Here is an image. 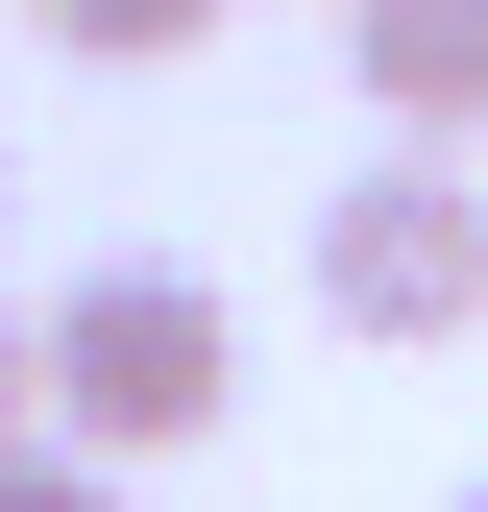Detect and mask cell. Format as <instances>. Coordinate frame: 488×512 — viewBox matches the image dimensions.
I'll use <instances>...</instances> for the list:
<instances>
[{"label": "cell", "mask_w": 488, "mask_h": 512, "mask_svg": "<svg viewBox=\"0 0 488 512\" xmlns=\"http://www.w3.org/2000/svg\"><path fill=\"white\" fill-rule=\"evenodd\" d=\"M318 317L342 342H464L488 317V171L464 147H366L318 196Z\"/></svg>", "instance_id": "2"}, {"label": "cell", "mask_w": 488, "mask_h": 512, "mask_svg": "<svg viewBox=\"0 0 488 512\" xmlns=\"http://www.w3.org/2000/svg\"><path fill=\"white\" fill-rule=\"evenodd\" d=\"M366 98H391V147H488V0H342Z\"/></svg>", "instance_id": "3"}, {"label": "cell", "mask_w": 488, "mask_h": 512, "mask_svg": "<svg viewBox=\"0 0 488 512\" xmlns=\"http://www.w3.org/2000/svg\"><path fill=\"white\" fill-rule=\"evenodd\" d=\"M244 415V317L220 269H74L49 293V439H98V464H171V439Z\"/></svg>", "instance_id": "1"}, {"label": "cell", "mask_w": 488, "mask_h": 512, "mask_svg": "<svg viewBox=\"0 0 488 512\" xmlns=\"http://www.w3.org/2000/svg\"><path fill=\"white\" fill-rule=\"evenodd\" d=\"M0 439H49V317H0Z\"/></svg>", "instance_id": "6"}, {"label": "cell", "mask_w": 488, "mask_h": 512, "mask_svg": "<svg viewBox=\"0 0 488 512\" xmlns=\"http://www.w3.org/2000/svg\"><path fill=\"white\" fill-rule=\"evenodd\" d=\"M25 25H49V49H74V74H171V49H196V25H220V0H25Z\"/></svg>", "instance_id": "4"}, {"label": "cell", "mask_w": 488, "mask_h": 512, "mask_svg": "<svg viewBox=\"0 0 488 512\" xmlns=\"http://www.w3.org/2000/svg\"><path fill=\"white\" fill-rule=\"evenodd\" d=\"M0 512H122V464L98 439H0Z\"/></svg>", "instance_id": "5"}, {"label": "cell", "mask_w": 488, "mask_h": 512, "mask_svg": "<svg viewBox=\"0 0 488 512\" xmlns=\"http://www.w3.org/2000/svg\"><path fill=\"white\" fill-rule=\"evenodd\" d=\"M464 512H488V488H464Z\"/></svg>", "instance_id": "7"}]
</instances>
